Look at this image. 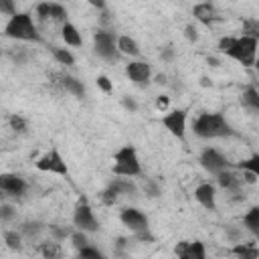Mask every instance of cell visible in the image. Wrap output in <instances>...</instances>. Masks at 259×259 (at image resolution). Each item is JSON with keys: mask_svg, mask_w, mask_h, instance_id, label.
Listing matches in <instances>:
<instances>
[{"mask_svg": "<svg viewBox=\"0 0 259 259\" xmlns=\"http://www.w3.org/2000/svg\"><path fill=\"white\" fill-rule=\"evenodd\" d=\"M257 38L251 36H223L219 40V53L235 59L243 67H253L257 61Z\"/></svg>", "mask_w": 259, "mask_h": 259, "instance_id": "1", "label": "cell"}, {"mask_svg": "<svg viewBox=\"0 0 259 259\" xmlns=\"http://www.w3.org/2000/svg\"><path fill=\"white\" fill-rule=\"evenodd\" d=\"M192 130L198 138H204V140H212V138H229V136H235L237 132L233 130V125L225 119L223 113H217V111H204L200 113L194 123H192Z\"/></svg>", "mask_w": 259, "mask_h": 259, "instance_id": "2", "label": "cell"}, {"mask_svg": "<svg viewBox=\"0 0 259 259\" xmlns=\"http://www.w3.org/2000/svg\"><path fill=\"white\" fill-rule=\"evenodd\" d=\"M4 34L14 40H26V42H38L40 34L36 30V24L32 22V16L28 12H16L12 18H8L4 26Z\"/></svg>", "mask_w": 259, "mask_h": 259, "instance_id": "3", "label": "cell"}, {"mask_svg": "<svg viewBox=\"0 0 259 259\" xmlns=\"http://www.w3.org/2000/svg\"><path fill=\"white\" fill-rule=\"evenodd\" d=\"M113 174L115 176H140L142 174V166H140V158L134 146L125 144L121 146L115 154H113Z\"/></svg>", "mask_w": 259, "mask_h": 259, "instance_id": "4", "label": "cell"}, {"mask_svg": "<svg viewBox=\"0 0 259 259\" xmlns=\"http://www.w3.org/2000/svg\"><path fill=\"white\" fill-rule=\"evenodd\" d=\"M93 51L97 53V57H101L103 61H109V63H115L121 55L117 49V38L109 30H97L93 34Z\"/></svg>", "mask_w": 259, "mask_h": 259, "instance_id": "5", "label": "cell"}, {"mask_svg": "<svg viewBox=\"0 0 259 259\" xmlns=\"http://www.w3.org/2000/svg\"><path fill=\"white\" fill-rule=\"evenodd\" d=\"M36 170H40V172H51V174H59V176H69L67 162L63 160V156L59 154L57 148L49 150L47 154H42V156L36 160Z\"/></svg>", "mask_w": 259, "mask_h": 259, "instance_id": "6", "label": "cell"}, {"mask_svg": "<svg viewBox=\"0 0 259 259\" xmlns=\"http://www.w3.org/2000/svg\"><path fill=\"white\" fill-rule=\"evenodd\" d=\"M198 162L208 174H214V176H219L221 172L229 170V160L214 148H204L200 152V156H198Z\"/></svg>", "mask_w": 259, "mask_h": 259, "instance_id": "7", "label": "cell"}, {"mask_svg": "<svg viewBox=\"0 0 259 259\" xmlns=\"http://www.w3.org/2000/svg\"><path fill=\"white\" fill-rule=\"evenodd\" d=\"M162 125L178 140H184L186 136V111L184 109H172L162 117Z\"/></svg>", "mask_w": 259, "mask_h": 259, "instance_id": "8", "label": "cell"}, {"mask_svg": "<svg viewBox=\"0 0 259 259\" xmlns=\"http://www.w3.org/2000/svg\"><path fill=\"white\" fill-rule=\"evenodd\" d=\"M119 221H121L134 235L144 233V231H150V227H148V217H146L142 210H138V208H123V210L119 212Z\"/></svg>", "mask_w": 259, "mask_h": 259, "instance_id": "9", "label": "cell"}, {"mask_svg": "<svg viewBox=\"0 0 259 259\" xmlns=\"http://www.w3.org/2000/svg\"><path fill=\"white\" fill-rule=\"evenodd\" d=\"M0 190H2L6 196L20 198V196H24V192L28 190V184H26V180L20 178L18 174H2V176H0Z\"/></svg>", "mask_w": 259, "mask_h": 259, "instance_id": "10", "label": "cell"}, {"mask_svg": "<svg viewBox=\"0 0 259 259\" xmlns=\"http://www.w3.org/2000/svg\"><path fill=\"white\" fill-rule=\"evenodd\" d=\"M73 223H75V227H79V231H97V229H99V223H97V219L93 217V210H91L89 204H85V202H79V204L75 206Z\"/></svg>", "mask_w": 259, "mask_h": 259, "instance_id": "11", "label": "cell"}, {"mask_svg": "<svg viewBox=\"0 0 259 259\" xmlns=\"http://www.w3.org/2000/svg\"><path fill=\"white\" fill-rule=\"evenodd\" d=\"M174 253L178 259H206V249L202 241H178Z\"/></svg>", "mask_w": 259, "mask_h": 259, "instance_id": "12", "label": "cell"}, {"mask_svg": "<svg viewBox=\"0 0 259 259\" xmlns=\"http://www.w3.org/2000/svg\"><path fill=\"white\" fill-rule=\"evenodd\" d=\"M125 75L130 77V81H134L136 85L144 87L150 83V75H152V69L148 63L144 61H134L130 65H125Z\"/></svg>", "mask_w": 259, "mask_h": 259, "instance_id": "13", "label": "cell"}, {"mask_svg": "<svg viewBox=\"0 0 259 259\" xmlns=\"http://www.w3.org/2000/svg\"><path fill=\"white\" fill-rule=\"evenodd\" d=\"M36 14L42 20L45 18H51V20H57V22L67 24V8L63 4H57V2H40V4H36Z\"/></svg>", "mask_w": 259, "mask_h": 259, "instance_id": "14", "label": "cell"}, {"mask_svg": "<svg viewBox=\"0 0 259 259\" xmlns=\"http://www.w3.org/2000/svg\"><path fill=\"white\" fill-rule=\"evenodd\" d=\"M57 81H53V83H57L61 89H65V91H69V93H73L75 97H85V85L79 81V79H75V77H71V75H67V73H59V75H53Z\"/></svg>", "mask_w": 259, "mask_h": 259, "instance_id": "15", "label": "cell"}, {"mask_svg": "<svg viewBox=\"0 0 259 259\" xmlns=\"http://www.w3.org/2000/svg\"><path fill=\"white\" fill-rule=\"evenodd\" d=\"M194 198L206 208V210H214L217 208V194H214V186L210 182H202L196 186L194 190Z\"/></svg>", "mask_w": 259, "mask_h": 259, "instance_id": "16", "label": "cell"}, {"mask_svg": "<svg viewBox=\"0 0 259 259\" xmlns=\"http://www.w3.org/2000/svg\"><path fill=\"white\" fill-rule=\"evenodd\" d=\"M192 14H194V18L200 20L202 24H212V22H217V20L221 18L219 12H217V8H214V4H210V2H200V4H196V6L192 8Z\"/></svg>", "mask_w": 259, "mask_h": 259, "instance_id": "17", "label": "cell"}, {"mask_svg": "<svg viewBox=\"0 0 259 259\" xmlns=\"http://www.w3.org/2000/svg\"><path fill=\"white\" fill-rule=\"evenodd\" d=\"M231 255L235 259H259V247L255 243L241 241V243H235L231 247Z\"/></svg>", "mask_w": 259, "mask_h": 259, "instance_id": "18", "label": "cell"}, {"mask_svg": "<svg viewBox=\"0 0 259 259\" xmlns=\"http://www.w3.org/2000/svg\"><path fill=\"white\" fill-rule=\"evenodd\" d=\"M217 182H219L227 192H233V194H239V192H241V184H243V180H241L237 174H233L231 170L221 172V174L217 176Z\"/></svg>", "mask_w": 259, "mask_h": 259, "instance_id": "19", "label": "cell"}, {"mask_svg": "<svg viewBox=\"0 0 259 259\" xmlns=\"http://www.w3.org/2000/svg\"><path fill=\"white\" fill-rule=\"evenodd\" d=\"M45 229H47V227H45L40 221H24V223L18 227V233H20L22 239H26V241H36Z\"/></svg>", "mask_w": 259, "mask_h": 259, "instance_id": "20", "label": "cell"}, {"mask_svg": "<svg viewBox=\"0 0 259 259\" xmlns=\"http://www.w3.org/2000/svg\"><path fill=\"white\" fill-rule=\"evenodd\" d=\"M243 227L259 241V206H251L243 214Z\"/></svg>", "mask_w": 259, "mask_h": 259, "instance_id": "21", "label": "cell"}, {"mask_svg": "<svg viewBox=\"0 0 259 259\" xmlns=\"http://www.w3.org/2000/svg\"><path fill=\"white\" fill-rule=\"evenodd\" d=\"M241 101H243V105L249 109V111H253V113H259V91L255 89V87H245V91H243V95H241Z\"/></svg>", "mask_w": 259, "mask_h": 259, "instance_id": "22", "label": "cell"}, {"mask_svg": "<svg viewBox=\"0 0 259 259\" xmlns=\"http://www.w3.org/2000/svg\"><path fill=\"white\" fill-rule=\"evenodd\" d=\"M61 36H63V40H65L67 45H71V47H81V42H83L79 30H77L75 24H71V22H67V24L61 26Z\"/></svg>", "mask_w": 259, "mask_h": 259, "instance_id": "23", "label": "cell"}, {"mask_svg": "<svg viewBox=\"0 0 259 259\" xmlns=\"http://www.w3.org/2000/svg\"><path fill=\"white\" fill-rule=\"evenodd\" d=\"M38 251L45 259H61V245L57 241H42L38 243Z\"/></svg>", "mask_w": 259, "mask_h": 259, "instance_id": "24", "label": "cell"}, {"mask_svg": "<svg viewBox=\"0 0 259 259\" xmlns=\"http://www.w3.org/2000/svg\"><path fill=\"white\" fill-rule=\"evenodd\" d=\"M117 49H119V53L130 55V57H138L140 55V47L132 36H119L117 38Z\"/></svg>", "mask_w": 259, "mask_h": 259, "instance_id": "25", "label": "cell"}, {"mask_svg": "<svg viewBox=\"0 0 259 259\" xmlns=\"http://www.w3.org/2000/svg\"><path fill=\"white\" fill-rule=\"evenodd\" d=\"M109 186L117 192V194H134L136 192V184L130 178H113L109 182Z\"/></svg>", "mask_w": 259, "mask_h": 259, "instance_id": "26", "label": "cell"}, {"mask_svg": "<svg viewBox=\"0 0 259 259\" xmlns=\"http://www.w3.org/2000/svg\"><path fill=\"white\" fill-rule=\"evenodd\" d=\"M4 243L8 249L20 251L22 249V235L18 231H4Z\"/></svg>", "mask_w": 259, "mask_h": 259, "instance_id": "27", "label": "cell"}, {"mask_svg": "<svg viewBox=\"0 0 259 259\" xmlns=\"http://www.w3.org/2000/svg\"><path fill=\"white\" fill-rule=\"evenodd\" d=\"M237 166H239L241 170H245V172H251L255 178H259V154H253L251 158L241 160Z\"/></svg>", "mask_w": 259, "mask_h": 259, "instance_id": "28", "label": "cell"}, {"mask_svg": "<svg viewBox=\"0 0 259 259\" xmlns=\"http://www.w3.org/2000/svg\"><path fill=\"white\" fill-rule=\"evenodd\" d=\"M51 53H53V57L61 63V65H65V67H71L73 63H75V57L67 51V49H61V47H51Z\"/></svg>", "mask_w": 259, "mask_h": 259, "instance_id": "29", "label": "cell"}, {"mask_svg": "<svg viewBox=\"0 0 259 259\" xmlns=\"http://www.w3.org/2000/svg\"><path fill=\"white\" fill-rule=\"evenodd\" d=\"M243 36H251L259 40V18H247L243 22Z\"/></svg>", "mask_w": 259, "mask_h": 259, "instance_id": "30", "label": "cell"}, {"mask_svg": "<svg viewBox=\"0 0 259 259\" xmlns=\"http://www.w3.org/2000/svg\"><path fill=\"white\" fill-rule=\"evenodd\" d=\"M47 231L53 235V241H63L65 237L73 235V231H69V229L61 227V225H47Z\"/></svg>", "mask_w": 259, "mask_h": 259, "instance_id": "31", "label": "cell"}, {"mask_svg": "<svg viewBox=\"0 0 259 259\" xmlns=\"http://www.w3.org/2000/svg\"><path fill=\"white\" fill-rule=\"evenodd\" d=\"M8 121H10V127L16 132V134H26V127H28V123H26V119L22 117V115H10L8 117Z\"/></svg>", "mask_w": 259, "mask_h": 259, "instance_id": "32", "label": "cell"}, {"mask_svg": "<svg viewBox=\"0 0 259 259\" xmlns=\"http://www.w3.org/2000/svg\"><path fill=\"white\" fill-rule=\"evenodd\" d=\"M79 259H105V255H103V253H101L97 247L87 245V247L79 249Z\"/></svg>", "mask_w": 259, "mask_h": 259, "instance_id": "33", "label": "cell"}, {"mask_svg": "<svg viewBox=\"0 0 259 259\" xmlns=\"http://www.w3.org/2000/svg\"><path fill=\"white\" fill-rule=\"evenodd\" d=\"M14 49H16V51H10V53H8V55H10V59H12L14 63H18V65H20V63H24V61L28 59L26 49H24V47H14Z\"/></svg>", "mask_w": 259, "mask_h": 259, "instance_id": "34", "label": "cell"}, {"mask_svg": "<svg viewBox=\"0 0 259 259\" xmlns=\"http://www.w3.org/2000/svg\"><path fill=\"white\" fill-rule=\"evenodd\" d=\"M71 241H73V245H75L77 249H83V247L89 245V241H87V237H85V231H75V233L71 235Z\"/></svg>", "mask_w": 259, "mask_h": 259, "instance_id": "35", "label": "cell"}, {"mask_svg": "<svg viewBox=\"0 0 259 259\" xmlns=\"http://www.w3.org/2000/svg\"><path fill=\"white\" fill-rule=\"evenodd\" d=\"M117 196H119V194H117V192H115L111 186H107V188H105V190L99 194V198H101L105 204H113V202L117 200Z\"/></svg>", "mask_w": 259, "mask_h": 259, "instance_id": "36", "label": "cell"}, {"mask_svg": "<svg viewBox=\"0 0 259 259\" xmlns=\"http://www.w3.org/2000/svg\"><path fill=\"white\" fill-rule=\"evenodd\" d=\"M14 217H16V210L10 204H2L0 206V219H2V223H10Z\"/></svg>", "mask_w": 259, "mask_h": 259, "instance_id": "37", "label": "cell"}, {"mask_svg": "<svg viewBox=\"0 0 259 259\" xmlns=\"http://www.w3.org/2000/svg\"><path fill=\"white\" fill-rule=\"evenodd\" d=\"M0 12H4V14H8L10 18L16 14V6H14V2L12 0H0Z\"/></svg>", "mask_w": 259, "mask_h": 259, "instance_id": "38", "label": "cell"}, {"mask_svg": "<svg viewBox=\"0 0 259 259\" xmlns=\"http://www.w3.org/2000/svg\"><path fill=\"white\" fill-rule=\"evenodd\" d=\"M97 87H99L103 93H111V91H113V85H111L109 77H105V75H99V77H97Z\"/></svg>", "mask_w": 259, "mask_h": 259, "instance_id": "39", "label": "cell"}, {"mask_svg": "<svg viewBox=\"0 0 259 259\" xmlns=\"http://www.w3.org/2000/svg\"><path fill=\"white\" fill-rule=\"evenodd\" d=\"M144 190H146V194L152 196V198H156V196L160 194V188H158V184H156L154 180H146V182H144Z\"/></svg>", "mask_w": 259, "mask_h": 259, "instance_id": "40", "label": "cell"}, {"mask_svg": "<svg viewBox=\"0 0 259 259\" xmlns=\"http://www.w3.org/2000/svg\"><path fill=\"white\" fill-rule=\"evenodd\" d=\"M184 36H186L190 42H196V40H198V30H196V26H194V24H186V26H184Z\"/></svg>", "mask_w": 259, "mask_h": 259, "instance_id": "41", "label": "cell"}, {"mask_svg": "<svg viewBox=\"0 0 259 259\" xmlns=\"http://www.w3.org/2000/svg\"><path fill=\"white\" fill-rule=\"evenodd\" d=\"M121 105H123L127 111H132V113L138 111V103H136V99L130 97V95H123V97H121Z\"/></svg>", "mask_w": 259, "mask_h": 259, "instance_id": "42", "label": "cell"}, {"mask_svg": "<svg viewBox=\"0 0 259 259\" xmlns=\"http://www.w3.org/2000/svg\"><path fill=\"white\" fill-rule=\"evenodd\" d=\"M227 235H229V239H231L233 243H241V231L233 229V225L227 227Z\"/></svg>", "mask_w": 259, "mask_h": 259, "instance_id": "43", "label": "cell"}, {"mask_svg": "<svg viewBox=\"0 0 259 259\" xmlns=\"http://www.w3.org/2000/svg\"><path fill=\"white\" fill-rule=\"evenodd\" d=\"M125 245H127V239L119 237V239H117V243H115V249H113V253H115L117 257H123V249H125Z\"/></svg>", "mask_w": 259, "mask_h": 259, "instance_id": "44", "label": "cell"}, {"mask_svg": "<svg viewBox=\"0 0 259 259\" xmlns=\"http://www.w3.org/2000/svg\"><path fill=\"white\" fill-rule=\"evenodd\" d=\"M168 103H170V97H168V95H160V97L156 99V107H158L160 111H164V109L168 107Z\"/></svg>", "mask_w": 259, "mask_h": 259, "instance_id": "45", "label": "cell"}, {"mask_svg": "<svg viewBox=\"0 0 259 259\" xmlns=\"http://www.w3.org/2000/svg\"><path fill=\"white\" fill-rule=\"evenodd\" d=\"M160 57H162V61H172V57H174V49H172V47H164L162 53H160Z\"/></svg>", "mask_w": 259, "mask_h": 259, "instance_id": "46", "label": "cell"}, {"mask_svg": "<svg viewBox=\"0 0 259 259\" xmlns=\"http://www.w3.org/2000/svg\"><path fill=\"white\" fill-rule=\"evenodd\" d=\"M136 239H138V241H144V243H152V241H154V235H152L150 231H144V233H138Z\"/></svg>", "mask_w": 259, "mask_h": 259, "instance_id": "47", "label": "cell"}, {"mask_svg": "<svg viewBox=\"0 0 259 259\" xmlns=\"http://www.w3.org/2000/svg\"><path fill=\"white\" fill-rule=\"evenodd\" d=\"M156 83H158V85H166V83H168V77H166L164 73H160V75H156Z\"/></svg>", "mask_w": 259, "mask_h": 259, "instance_id": "48", "label": "cell"}, {"mask_svg": "<svg viewBox=\"0 0 259 259\" xmlns=\"http://www.w3.org/2000/svg\"><path fill=\"white\" fill-rule=\"evenodd\" d=\"M253 67H255V69L259 71V55H257V61H255V65H253Z\"/></svg>", "mask_w": 259, "mask_h": 259, "instance_id": "49", "label": "cell"}]
</instances>
